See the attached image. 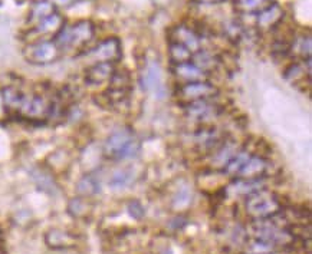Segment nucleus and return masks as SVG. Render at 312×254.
Segmentation results:
<instances>
[{"mask_svg": "<svg viewBox=\"0 0 312 254\" xmlns=\"http://www.w3.org/2000/svg\"><path fill=\"white\" fill-rule=\"evenodd\" d=\"M247 207L250 211H253L256 215H266V214H270V212L276 211L278 208V203L270 198V197H266L264 194H258V195H252L247 201Z\"/></svg>", "mask_w": 312, "mask_h": 254, "instance_id": "7", "label": "nucleus"}, {"mask_svg": "<svg viewBox=\"0 0 312 254\" xmlns=\"http://www.w3.org/2000/svg\"><path fill=\"white\" fill-rule=\"evenodd\" d=\"M282 18H284V10L276 3H272L265 10L258 13V26L270 29L279 24L282 22Z\"/></svg>", "mask_w": 312, "mask_h": 254, "instance_id": "10", "label": "nucleus"}, {"mask_svg": "<svg viewBox=\"0 0 312 254\" xmlns=\"http://www.w3.org/2000/svg\"><path fill=\"white\" fill-rule=\"evenodd\" d=\"M157 85H160V70L156 68V65H150L144 72L143 86L145 89H153L157 88Z\"/></svg>", "mask_w": 312, "mask_h": 254, "instance_id": "14", "label": "nucleus"}, {"mask_svg": "<svg viewBox=\"0 0 312 254\" xmlns=\"http://www.w3.org/2000/svg\"><path fill=\"white\" fill-rule=\"evenodd\" d=\"M171 42H177L183 45L184 47H187L192 52V55H194L196 52H199L201 49L200 35L197 32H194L193 29L187 27L186 24H180V26L174 27Z\"/></svg>", "mask_w": 312, "mask_h": 254, "instance_id": "3", "label": "nucleus"}, {"mask_svg": "<svg viewBox=\"0 0 312 254\" xmlns=\"http://www.w3.org/2000/svg\"><path fill=\"white\" fill-rule=\"evenodd\" d=\"M168 53H170L171 62L174 65L187 64V62H190V59L193 56L192 52L187 47H184L183 45H180L177 42H170V50H168Z\"/></svg>", "mask_w": 312, "mask_h": 254, "instance_id": "13", "label": "nucleus"}, {"mask_svg": "<svg viewBox=\"0 0 312 254\" xmlns=\"http://www.w3.org/2000/svg\"><path fill=\"white\" fill-rule=\"evenodd\" d=\"M59 27H61V18L53 13L39 23V30L42 32H53V30H58Z\"/></svg>", "mask_w": 312, "mask_h": 254, "instance_id": "17", "label": "nucleus"}, {"mask_svg": "<svg viewBox=\"0 0 312 254\" xmlns=\"http://www.w3.org/2000/svg\"><path fill=\"white\" fill-rule=\"evenodd\" d=\"M192 58H193V62H192V64L196 65L199 69L207 72V73H209L210 70L216 69L219 62H220L219 56H216V55H213L210 50H204V49H200L199 52H196Z\"/></svg>", "mask_w": 312, "mask_h": 254, "instance_id": "11", "label": "nucleus"}, {"mask_svg": "<svg viewBox=\"0 0 312 254\" xmlns=\"http://www.w3.org/2000/svg\"><path fill=\"white\" fill-rule=\"evenodd\" d=\"M96 58H99L101 62H110V61H115L117 58H120L121 53V45L117 38H111L107 39L105 42L96 46L95 52Z\"/></svg>", "mask_w": 312, "mask_h": 254, "instance_id": "9", "label": "nucleus"}, {"mask_svg": "<svg viewBox=\"0 0 312 254\" xmlns=\"http://www.w3.org/2000/svg\"><path fill=\"white\" fill-rule=\"evenodd\" d=\"M173 73L177 78V81L181 85L192 84V82H200V81H206L209 73L199 69L196 65L192 62L181 65H174L173 68Z\"/></svg>", "mask_w": 312, "mask_h": 254, "instance_id": "4", "label": "nucleus"}, {"mask_svg": "<svg viewBox=\"0 0 312 254\" xmlns=\"http://www.w3.org/2000/svg\"><path fill=\"white\" fill-rule=\"evenodd\" d=\"M217 89L216 86L207 81H200V82H192V84H184L178 88L177 96L178 101L189 105L197 101L209 99L210 96L216 95Z\"/></svg>", "mask_w": 312, "mask_h": 254, "instance_id": "1", "label": "nucleus"}, {"mask_svg": "<svg viewBox=\"0 0 312 254\" xmlns=\"http://www.w3.org/2000/svg\"><path fill=\"white\" fill-rule=\"evenodd\" d=\"M52 10H53V6L46 1V0H42L39 3H36L33 6V10H32V18L36 19V21H44L48 16L52 15Z\"/></svg>", "mask_w": 312, "mask_h": 254, "instance_id": "15", "label": "nucleus"}, {"mask_svg": "<svg viewBox=\"0 0 312 254\" xmlns=\"http://www.w3.org/2000/svg\"><path fill=\"white\" fill-rule=\"evenodd\" d=\"M199 3H220L223 0H197Z\"/></svg>", "mask_w": 312, "mask_h": 254, "instance_id": "18", "label": "nucleus"}, {"mask_svg": "<svg viewBox=\"0 0 312 254\" xmlns=\"http://www.w3.org/2000/svg\"><path fill=\"white\" fill-rule=\"evenodd\" d=\"M270 4H272L270 0H235V7L240 13H247V15L261 13Z\"/></svg>", "mask_w": 312, "mask_h": 254, "instance_id": "12", "label": "nucleus"}, {"mask_svg": "<svg viewBox=\"0 0 312 254\" xmlns=\"http://www.w3.org/2000/svg\"><path fill=\"white\" fill-rule=\"evenodd\" d=\"M269 169V161L259 155H249L243 167L239 171V175L245 180H256L265 175Z\"/></svg>", "mask_w": 312, "mask_h": 254, "instance_id": "5", "label": "nucleus"}, {"mask_svg": "<svg viewBox=\"0 0 312 254\" xmlns=\"http://www.w3.org/2000/svg\"><path fill=\"white\" fill-rule=\"evenodd\" d=\"M285 78L292 82V84H296L298 81L304 79L305 78V66L301 64H292L287 68V72H285Z\"/></svg>", "mask_w": 312, "mask_h": 254, "instance_id": "16", "label": "nucleus"}, {"mask_svg": "<svg viewBox=\"0 0 312 254\" xmlns=\"http://www.w3.org/2000/svg\"><path fill=\"white\" fill-rule=\"evenodd\" d=\"M114 75V66L110 62H99V64L91 66L87 73L85 79L88 84H102L105 81H110Z\"/></svg>", "mask_w": 312, "mask_h": 254, "instance_id": "8", "label": "nucleus"}, {"mask_svg": "<svg viewBox=\"0 0 312 254\" xmlns=\"http://www.w3.org/2000/svg\"><path fill=\"white\" fill-rule=\"evenodd\" d=\"M135 141L128 131H117L108 138L105 144V152L114 158H125L135 154Z\"/></svg>", "mask_w": 312, "mask_h": 254, "instance_id": "2", "label": "nucleus"}, {"mask_svg": "<svg viewBox=\"0 0 312 254\" xmlns=\"http://www.w3.org/2000/svg\"><path fill=\"white\" fill-rule=\"evenodd\" d=\"M58 53L59 47L55 43L42 42L30 47V53L27 55V58L36 64H48L55 61L58 58Z\"/></svg>", "mask_w": 312, "mask_h": 254, "instance_id": "6", "label": "nucleus"}]
</instances>
